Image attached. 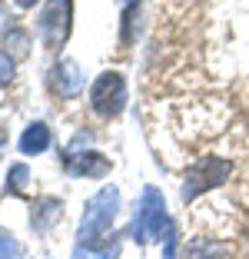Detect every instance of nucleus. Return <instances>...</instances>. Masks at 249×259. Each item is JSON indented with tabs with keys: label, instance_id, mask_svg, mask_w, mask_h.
Returning <instances> with one entry per match:
<instances>
[{
	"label": "nucleus",
	"instance_id": "obj_1",
	"mask_svg": "<svg viewBox=\"0 0 249 259\" xmlns=\"http://www.w3.org/2000/svg\"><path fill=\"white\" fill-rule=\"evenodd\" d=\"M116 209H120V193L116 186H103L100 193H93L87 199V209H83L80 220V243L90 246L93 239H100L110 229V223L116 220Z\"/></svg>",
	"mask_w": 249,
	"mask_h": 259
},
{
	"label": "nucleus",
	"instance_id": "obj_2",
	"mask_svg": "<svg viewBox=\"0 0 249 259\" xmlns=\"http://www.w3.org/2000/svg\"><path fill=\"white\" fill-rule=\"evenodd\" d=\"M166 226V199L156 186H146L140 193V203H136V213H133V239L136 243H153L159 239Z\"/></svg>",
	"mask_w": 249,
	"mask_h": 259
},
{
	"label": "nucleus",
	"instance_id": "obj_3",
	"mask_svg": "<svg viewBox=\"0 0 249 259\" xmlns=\"http://www.w3.org/2000/svg\"><path fill=\"white\" fill-rule=\"evenodd\" d=\"M229 173H233V163L229 160H219V156H203V160H196L193 169L186 173V183H183V199L189 203V199H196L199 193L226 183Z\"/></svg>",
	"mask_w": 249,
	"mask_h": 259
},
{
	"label": "nucleus",
	"instance_id": "obj_4",
	"mask_svg": "<svg viewBox=\"0 0 249 259\" xmlns=\"http://www.w3.org/2000/svg\"><path fill=\"white\" fill-rule=\"evenodd\" d=\"M90 103L100 116H116L127 107V83L120 73H100L90 90Z\"/></svg>",
	"mask_w": 249,
	"mask_h": 259
},
{
	"label": "nucleus",
	"instance_id": "obj_5",
	"mask_svg": "<svg viewBox=\"0 0 249 259\" xmlns=\"http://www.w3.org/2000/svg\"><path fill=\"white\" fill-rule=\"evenodd\" d=\"M40 33H44L47 47L57 50V47L67 44V33H70V0H50L40 17Z\"/></svg>",
	"mask_w": 249,
	"mask_h": 259
},
{
	"label": "nucleus",
	"instance_id": "obj_6",
	"mask_svg": "<svg viewBox=\"0 0 249 259\" xmlns=\"http://www.w3.org/2000/svg\"><path fill=\"white\" fill-rule=\"evenodd\" d=\"M50 87L57 90V97H76L83 90V70L73 60H60L50 70Z\"/></svg>",
	"mask_w": 249,
	"mask_h": 259
},
{
	"label": "nucleus",
	"instance_id": "obj_7",
	"mask_svg": "<svg viewBox=\"0 0 249 259\" xmlns=\"http://www.w3.org/2000/svg\"><path fill=\"white\" fill-rule=\"evenodd\" d=\"M67 169L73 176H106L110 173V160L100 156V153H70Z\"/></svg>",
	"mask_w": 249,
	"mask_h": 259
},
{
	"label": "nucleus",
	"instance_id": "obj_8",
	"mask_svg": "<svg viewBox=\"0 0 249 259\" xmlns=\"http://www.w3.org/2000/svg\"><path fill=\"white\" fill-rule=\"evenodd\" d=\"M47 146H50V130H47V123H30V126L23 130L20 137V150L23 153H44Z\"/></svg>",
	"mask_w": 249,
	"mask_h": 259
},
{
	"label": "nucleus",
	"instance_id": "obj_9",
	"mask_svg": "<svg viewBox=\"0 0 249 259\" xmlns=\"http://www.w3.org/2000/svg\"><path fill=\"white\" fill-rule=\"evenodd\" d=\"M53 220H60V203H57V199H44V203H40L37 220H33V226H37V229H47Z\"/></svg>",
	"mask_w": 249,
	"mask_h": 259
},
{
	"label": "nucleus",
	"instance_id": "obj_10",
	"mask_svg": "<svg viewBox=\"0 0 249 259\" xmlns=\"http://www.w3.org/2000/svg\"><path fill=\"white\" fill-rule=\"evenodd\" d=\"M27 183H30V169H27V166H20V163H17V166L10 169L7 190H10V193H27V190H30V186H27Z\"/></svg>",
	"mask_w": 249,
	"mask_h": 259
},
{
	"label": "nucleus",
	"instance_id": "obj_11",
	"mask_svg": "<svg viewBox=\"0 0 249 259\" xmlns=\"http://www.w3.org/2000/svg\"><path fill=\"white\" fill-rule=\"evenodd\" d=\"M116 249L110 246V249H90V246H76L73 249V259H113Z\"/></svg>",
	"mask_w": 249,
	"mask_h": 259
},
{
	"label": "nucleus",
	"instance_id": "obj_12",
	"mask_svg": "<svg viewBox=\"0 0 249 259\" xmlns=\"http://www.w3.org/2000/svg\"><path fill=\"white\" fill-rule=\"evenodd\" d=\"M10 76H14V57L0 50V87L10 83Z\"/></svg>",
	"mask_w": 249,
	"mask_h": 259
},
{
	"label": "nucleus",
	"instance_id": "obj_13",
	"mask_svg": "<svg viewBox=\"0 0 249 259\" xmlns=\"http://www.w3.org/2000/svg\"><path fill=\"white\" fill-rule=\"evenodd\" d=\"M0 259H17V243L7 233H0Z\"/></svg>",
	"mask_w": 249,
	"mask_h": 259
},
{
	"label": "nucleus",
	"instance_id": "obj_14",
	"mask_svg": "<svg viewBox=\"0 0 249 259\" xmlns=\"http://www.w3.org/2000/svg\"><path fill=\"white\" fill-rule=\"evenodd\" d=\"M166 249H163V259H173V249H176V229L170 226V223H166Z\"/></svg>",
	"mask_w": 249,
	"mask_h": 259
},
{
	"label": "nucleus",
	"instance_id": "obj_15",
	"mask_svg": "<svg viewBox=\"0 0 249 259\" xmlns=\"http://www.w3.org/2000/svg\"><path fill=\"white\" fill-rule=\"evenodd\" d=\"M7 146V130H0V150Z\"/></svg>",
	"mask_w": 249,
	"mask_h": 259
},
{
	"label": "nucleus",
	"instance_id": "obj_16",
	"mask_svg": "<svg viewBox=\"0 0 249 259\" xmlns=\"http://www.w3.org/2000/svg\"><path fill=\"white\" fill-rule=\"evenodd\" d=\"M37 0H17V7H33Z\"/></svg>",
	"mask_w": 249,
	"mask_h": 259
}]
</instances>
